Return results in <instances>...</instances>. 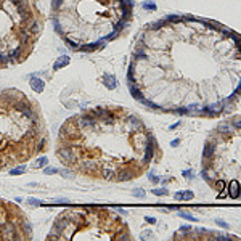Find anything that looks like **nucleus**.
Returning a JSON list of instances; mask_svg holds the SVG:
<instances>
[{
  "mask_svg": "<svg viewBox=\"0 0 241 241\" xmlns=\"http://www.w3.org/2000/svg\"><path fill=\"white\" fill-rule=\"evenodd\" d=\"M68 64H69V58L68 56H60V58L55 61V64H53V69L58 71V69L64 68V66H68Z\"/></svg>",
  "mask_w": 241,
  "mask_h": 241,
  "instance_id": "nucleus-11",
  "label": "nucleus"
},
{
  "mask_svg": "<svg viewBox=\"0 0 241 241\" xmlns=\"http://www.w3.org/2000/svg\"><path fill=\"white\" fill-rule=\"evenodd\" d=\"M28 204H29V206H34V207H37V206H40V201L34 199V198H29V199H28Z\"/></svg>",
  "mask_w": 241,
  "mask_h": 241,
  "instance_id": "nucleus-16",
  "label": "nucleus"
},
{
  "mask_svg": "<svg viewBox=\"0 0 241 241\" xmlns=\"http://www.w3.org/2000/svg\"><path fill=\"white\" fill-rule=\"evenodd\" d=\"M44 172L50 175V174H58L60 170H58V169H55V167H45V170H44Z\"/></svg>",
  "mask_w": 241,
  "mask_h": 241,
  "instance_id": "nucleus-17",
  "label": "nucleus"
},
{
  "mask_svg": "<svg viewBox=\"0 0 241 241\" xmlns=\"http://www.w3.org/2000/svg\"><path fill=\"white\" fill-rule=\"evenodd\" d=\"M47 162H48V159H47V158H39V159H37V162L34 164V167H37V169L45 167V166H47Z\"/></svg>",
  "mask_w": 241,
  "mask_h": 241,
  "instance_id": "nucleus-13",
  "label": "nucleus"
},
{
  "mask_svg": "<svg viewBox=\"0 0 241 241\" xmlns=\"http://www.w3.org/2000/svg\"><path fill=\"white\" fill-rule=\"evenodd\" d=\"M150 180H151V182H159V179H158V177H153V175H150Z\"/></svg>",
  "mask_w": 241,
  "mask_h": 241,
  "instance_id": "nucleus-20",
  "label": "nucleus"
},
{
  "mask_svg": "<svg viewBox=\"0 0 241 241\" xmlns=\"http://www.w3.org/2000/svg\"><path fill=\"white\" fill-rule=\"evenodd\" d=\"M203 179L219 196L241 198V117H231L211 132L203 154Z\"/></svg>",
  "mask_w": 241,
  "mask_h": 241,
  "instance_id": "nucleus-5",
  "label": "nucleus"
},
{
  "mask_svg": "<svg viewBox=\"0 0 241 241\" xmlns=\"http://www.w3.org/2000/svg\"><path fill=\"white\" fill-rule=\"evenodd\" d=\"M134 195H135V196H145V191H143V190H135Z\"/></svg>",
  "mask_w": 241,
  "mask_h": 241,
  "instance_id": "nucleus-18",
  "label": "nucleus"
},
{
  "mask_svg": "<svg viewBox=\"0 0 241 241\" xmlns=\"http://www.w3.org/2000/svg\"><path fill=\"white\" fill-rule=\"evenodd\" d=\"M26 170H28L26 166H18V167H13L10 170V175H21V174H24Z\"/></svg>",
  "mask_w": 241,
  "mask_h": 241,
  "instance_id": "nucleus-12",
  "label": "nucleus"
},
{
  "mask_svg": "<svg viewBox=\"0 0 241 241\" xmlns=\"http://www.w3.org/2000/svg\"><path fill=\"white\" fill-rule=\"evenodd\" d=\"M159 153L145 122L125 108L100 106L64 121L56 156L68 170L106 182L140 177Z\"/></svg>",
  "mask_w": 241,
  "mask_h": 241,
  "instance_id": "nucleus-2",
  "label": "nucleus"
},
{
  "mask_svg": "<svg viewBox=\"0 0 241 241\" xmlns=\"http://www.w3.org/2000/svg\"><path fill=\"white\" fill-rule=\"evenodd\" d=\"M103 84L106 85V89H109V90H114L119 84H117V79L114 76H111V74H105L103 76Z\"/></svg>",
  "mask_w": 241,
  "mask_h": 241,
  "instance_id": "nucleus-10",
  "label": "nucleus"
},
{
  "mask_svg": "<svg viewBox=\"0 0 241 241\" xmlns=\"http://www.w3.org/2000/svg\"><path fill=\"white\" fill-rule=\"evenodd\" d=\"M44 24L37 0H0V69L28 60Z\"/></svg>",
  "mask_w": 241,
  "mask_h": 241,
  "instance_id": "nucleus-6",
  "label": "nucleus"
},
{
  "mask_svg": "<svg viewBox=\"0 0 241 241\" xmlns=\"http://www.w3.org/2000/svg\"><path fill=\"white\" fill-rule=\"evenodd\" d=\"M31 89L34 90L35 93H42L45 89V82L42 79H39V77H32L31 79Z\"/></svg>",
  "mask_w": 241,
  "mask_h": 241,
  "instance_id": "nucleus-9",
  "label": "nucleus"
},
{
  "mask_svg": "<svg viewBox=\"0 0 241 241\" xmlns=\"http://www.w3.org/2000/svg\"><path fill=\"white\" fill-rule=\"evenodd\" d=\"M47 240H132L129 225L106 207L82 206L56 215Z\"/></svg>",
  "mask_w": 241,
  "mask_h": 241,
  "instance_id": "nucleus-7",
  "label": "nucleus"
},
{
  "mask_svg": "<svg viewBox=\"0 0 241 241\" xmlns=\"http://www.w3.org/2000/svg\"><path fill=\"white\" fill-rule=\"evenodd\" d=\"M127 82L151 109L215 117L241 96V34L191 15L162 18L141 31Z\"/></svg>",
  "mask_w": 241,
  "mask_h": 241,
  "instance_id": "nucleus-1",
  "label": "nucleus"
},
{
  "mask_svg": "<svg viewBox=\"0 0 241 241\" xmlns=\"http://www.w3.org/2000/svg\"><path fill=\"white\" fill-rule=\"evenodd\" d=\"M183 198H186V199H188V198H193V193L191 191H186V193H175V199H183Z\"/></svg>",
  "mask_w": 241,
  "mask_h": 241,
  "instance_id": "nucleus-14",
  "label": "nucleus"
},
{
  "mask_svg": "<svg viewBox=\"0 0 241 241\" xmlns=\"http://www.w3.org/2000/svg\"><path fill=\"white\" fill-rule=\"evenodd\" d=\"M153 193L154 195H158V196H164V195H167V190H158V188H153Z\"/></svg>",
  "mask_w": 241,
  "mask_h": 241,
  "instance_id": "nucleus-15",
  "label": "nucleus"
},
{
  "mask_svg": "<svg viewBox=\"0 0 241 241\" xmlns=\"http://www.w3.org/2000/svg\"><path fill=\"white\" fill-rule=\"evenodd\" d=\"M130 0H52L56 34L72 52H96L106 47L132 19Z\"/></svg>",
  "mask_w": 241,
  "mask_h": 241,
  "instance_id": "nucleus-3",
  "label": "nucleus"
},
{
  "mask_svg": "<svg viewBox=\"0 0 241 241\" xmlns=\"http://www.w3.org/2000/svg\"><path fill=\"white\" fill-rule=\"evenodd\" d=\"M31 224L23 209L0 198V240H31Z\"/></svg>",
  "mask_w": 241,
  "mask_h": 241,
  "instance_id": "nucleus-8",
  "label": "nucleus"
},
{
  "mask_svg": "<svg viewBox=\"0 0 241 241\" xmlns=\"http://www.w3.org/2000/svg\"><path fill=\"white\" fill-rule=\"evenodd\" d=\"M40 106L16 89L0 90V172L45 151Z\"/></svg>",
  "mask_w": 241,
  "mask_h": 241,
  "instance_id": "nucleus-4",
  "label": "nucleus"
},
{
  "mask_svg": "<svg viewBox=\"0 0 241 241\" xmlns=\"http://www.w3.org/2000/svg\"><path fill=\"white\" fill-rule=\"evenodd\" d=\"M146 222H148V224H156V219H151V217H146Z\"/></svg>",
  "mask_w": 241,
  "mask_h": 241,
  "instance_id": "nucleus-19",
  "label": "nucleus"
}]
</instances>
